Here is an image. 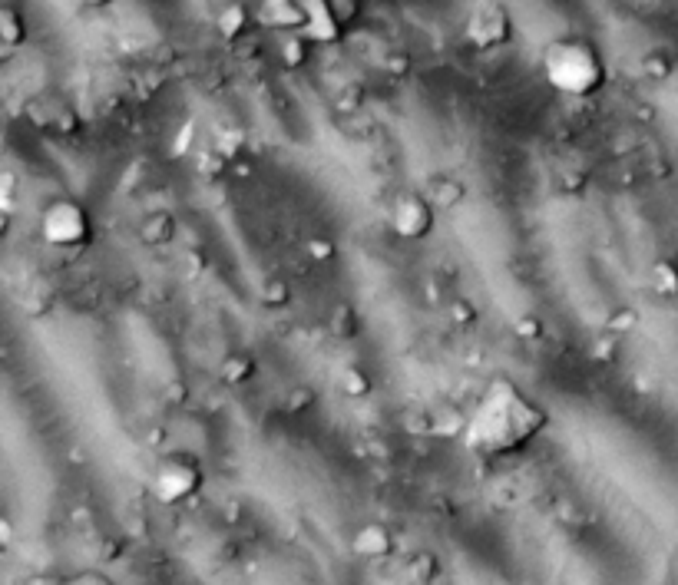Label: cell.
I'll return each mask as SVG.
<instances>
[{"label": "cell", "instance_id": "obj_21", "mask_svg": "<svg viewBox=\"0 0 678 585\" xmlns=\"http://www.w3.org/2000/svg\"><path fill=\"white\" fill-rule=\"evenodd\" d=\"M639 324V311L622 305V308H612L606 314V321H602V328H606V334H612V338H619V334H629L632 328Z\"/></svg>", "mask_w": 678, "mask_h": 585}, {"label": "cell", "instance_id": "obj_18", "mask_svg": "<svg viewBox=\"0 0 678 585\" xmlns=\"http://www.w3.org/2000/svg\"><path fill=\"white\" fill-rule=\"evenodd\" d=\"M649 285L655 295L662 298H678V265L672 258H659V262H652L649 268Z\"/></svg>", "mask_w": 678, "mask_h": 585}, {"label": "cell", "instance_id": "obj_29", "mask_svg": "<svg viewBox=\"0 0 678 585\" xmlns=\"http://www.w3.org/2000/svg\"><path fill=\"white\" fill-rule=\"evenodd\" d=\"M593 357H596V361H616V357H619V341L612 338V334H606V338H599V341L593 344Z\"/></svg>", "mask_w": 678, "mask_h": 585}, {"label": "cell", "instance_id": "obj_1", "mask_svg": "<svg viewBox=\"0 0 678 585\" xmlns=\"http://www.w3.org/2000/svg\"><path fill=\"white\" fill-rule=\"evenodd\" d=\"M550 427V410L510 377H493L464 420V447L480 460L513 457Z\"/></svg>", "mask_w": 678, "mask_h": 585}, {"label": "cell", "instance_id": "obj_30", "mask_svg": "<svg viewBox=\"0 0 678 585\" xmlns=\"http://www.w3.org/2000/svg\"><path fill=\"white\" fill-rule=\"evenodd\" d=\"M63 585H116L110 576H103V572H96V569H86V572H77L73 579H67Z\"/></svg>", "mask_w": 678, "mask_h": 585}, {"label": "cell", "instance_id": "obj_32", "mask_svg": "<svg viewBox=\"0 0 678 585\" xmlns=\"http://www.w3.org/2000/svg\"><path fill=\"white\" fill-rule=\"evenodd\" d=\"M14 533H17V529H14V519H10L7 513H0V552H4L10 543H14Z\"/></svg>", "mask_w": 678, "mask_h": 585}, {"label": "cell", "instance_id": "obj_3", "mask_svg": "<svg viewBox=\"0 0 678 585\" xmlns=\"http://www.w3.org/2000/svg\"><path fill=\"white\" fill-rule=\"evenodd\" d=\"M40 238L57 252H83L93 245V215L80 199L57 195L40 212Z\"/></svg>", "mask_w": 678, "mask_h": 585}, {"label": "cell", "instance_id": "obj_7", "mask_svg": "<svg viewBox=\"0 0 678 585\" xmlns=\"http://www.w3.org/2000/svg\"><path fill=\"white\" fill-rule=\"evenodd\" d=\"M444 576V566L430 549H411L391 562L394 585H437Z\"/></svg>", "mask_w": 678, "mask_h": 585}, {"label": "cell", "instance_id": "obj_17", "mask_svg": "<svg viewBox=\"0 0 678 585\" xmlns=\"http://www.w3.org/2000/svg\"><path fill=\"white\" fill-rule=\"evenodd\" d=\"M328 331L335 334L338 341H351V338H358V331H361V321H358V311H354L348 301H338L335 308H331V314H328Z\"/></svg>", "mask_w": 678, "mask_h": 585}, {"label": "cell", "instance_id": "obj_20", "mask_svg": "<svg viewBox=\"0 0 678 585\" xmlns=\"http://www.w3.org/2000/svg\"><path fill=\"white\" fill-rule=\"evenodd\" d=\"M672 70H675L672 53H665V50H649V53L642 57V77H645V80L665 83V80L672 77Z\"/></svg>", "mask_w": 678, "mask_h": 585}, {"label": "cell", "instance_id": "obj_26", "mask_svg": "<svg viewBox=\"0 0 678 585\" xmlns=\"http://www.w3.org/2000/svg\"><path fill=\"white\" fill-rule=\"evenodd\" d=\"M305 252L311 255V262H318V265H328V262H335V255H338V245L331 242V238H325V235H315V238H308Z\"/></svg>", "mask_w": 678, "mask_h": 585}, {"label": "cell", "instance_id": "obj_25", "mask_svg": "<svg viewBox=\"0 0 678 585\" xmlns=\"http://www.w3.org/2000/svg\"><path fill=\"white\" fill-rule=\"evenodd\" d=\"M447 314H450V321H454L457 328H473V324H477V318H480L477 305H473V301H467V298H454V301H450Z\"/></svg>", "mask_w": 678, "mask_h": 585}, {"label": "cell", "instance_id": "obj_4", "mask_svg": "<svg viewBox=\"0 0 678 585\" xmlns=\"http://www.w3.org/2000/svg\"><path fill=\"white\" fill-rule=\"evenodd\" d=\"M206 483V470L196 453L189 450H172L163 453L153 467V480H149V490H153V500L163 506H179L189 503L192 496L202 490Z\"/></svg>", "mask_w": 678, "mask_h": 585}, {"label": "cell", "instance_id": "obj_16", "mask_svg": "<svg viewBox=\"0 0 678 585\" xmlns=\"http://www.w3.org/2000/svg\"><path fill=\"white\" fill-rule=\"evenodd\" d=\"M27 43V20L14 4H0V47L14 50Z\"/></svg>", "mask_w": 678, "mask_h": 585}, {"label": "cell", "instance_id": "obj_24", "mask_svg": "<svg viewBox=\"0 0 678 585\" xmlns=\"http://www.w3.org/2000/svg\"><path fill=\"white\" fill-rule=\"evenodd\" d=\"M308 47H311V43L301 37V34H285V40H282V60H285V67H301V63H305V57H308Z\"/></svg>", "mask_w": 678, "mask_h": 585}, {"label": "cell", "instance_id": "obj_27", "mask_svg": "<svg viewBox=\"0 0 678 585\" xmlns=\"http://www.w3.org/2000/svg\"><path fill=\"white\" fill-rule=\"evenodd\" d=\"M315 400H318V394H315L311 387H295V390H288V397H285V414H305V410L315 407Z\"/></svg>", "mask_w": 678, "mask_h": 585}, {"label": "cell", "instance_id": "obj_23", "mask_svg": "<svg viewBox=\"0 0 678 585\" xmlns=\"http://www.w3.org/2000/svg\"><path fill=\"white\" fill-rule=\"evenodd\" d=\"M20 202V179L10 169L0 172V215H10Z\"/></svg>", "mask_w": 678, "mask_h": 585}, {"label": "cell", "instance_id": "obj_14", "mask_svg": "<svg viewBox=\"0 0 678 585\" xmlns=\"http://www.w3.org/2000/svg\"><path fill=\"white\" fill-rule=\"evenodd\" d=\"M255 17L245 4H225L219 14H215V30H219L222 40H242L252 30Z\"/></svg>", "mask_w": 678, "mask_h": 585}, {"label": "cell", "instance_id": "obj_8", "mask_svg": "<svg viewBox=\"0 0 678 585\" xmlns=\"http://www.w3.org/2000/svg\"><path fill=\"white\" fill-rule=\"evenodd\" d=\"M301 10H305V27H301V37L308 43H341L344 37V24L335 14V4L331 0H298Z\"/></svg>", "mask_w": 678, "mask_h": 585}, {"label": "cell", "instance_id": "obj_19", "mask_svg": "<svg viewBox=\"0 0 678 585\" xmlns=\"http://www.w3.org/2000/svg\"><path fill=\"white\" fill-rule=\"evenodd\" d=\"M258 301H262L265 308H285L288 301H292V285H288L282 275H268L262 281V288H258Z\"/></svg>", "mask_w": 678, "mask_h": 585}, {"label": "cell", "instance_id": "obj_6", "mask_svg": "<svg viewBox=\"0 0 678 585\" xmlns=\"http://www.w3.org/2000/svg\"><path fill=\"white\" fill-rule=\"evenodd\" d=\"M391 232L401 242H424L437 225V209L427 202L421 189H401L391 199V215H387Z\"/></svg>", "mask_w": 678, "mask_h": 585}, {"label": "cell", "instance_id": "obj_31", "mask_svg": "<svg viewBox=\"0 0 678 585\" xmlns=\"http://www.w3.org/2000/svg\"><path fill=\"white\" fill-rule=\"evenodd\" d=\"M335 4V14H338V20L341 24H348V20H354L358 17V7H361V0H331Z\"/></svg>", "mask_w": 678, "mask_h": 585}, {"label": "cell", "instance_id": "obj_9", "mask_svg": "<svg viewBox=\"0 0 678 585\" xmlns=\"http://www.w3.org/2000/svg\"><path fill=\"white\" fill-rule=\"evenodd\" d=\"M252 17L258 27L278 30V34H301V27H305V10L298 0H258Z\"/></svg>", "mask_w": 678, "mask_h": 585}, {"label": "cell", "instance_id": "obj_2", "mask_svg": "<svg viewBox=\"0 0 678 585\" xmlns=\"http://www.w3.org/2000/svg\"><path fill=\"white\" fill-rule=\"evenodd\" d=\"M540 70L556 93L573 96V100L596 96L602 86L609 83L606 57H602V50L583 34H566L546 43L540 53Z\"/></svg>", "mask_w": 678, "mask_h": 585}, {"label": "cell", "instance_id": "obj_5", "mask_svg": "<svg viewBox=\"0 0 678 585\" xmlns=\"http://www.w3.org/2000/svg\"><path fill=\"white\" fill-rule=\"evenodd\" d=\"M513 34H516V24H513L510 7L503 4V0H480V4L470 10L464 37L477 53L503 50L513 40Z\"/></svg>", "mask_w": 678, "mask_h": 585}, {"label": "cell", "instance_id": "obj_13", "mask_svg": "<svg viewBox=\"0 0 678 585\" xmlns=\"http://www.w3.org/2000/svg\"><path fill=\"white\" fill-rule=\"evenodd\" d=\"M176 232H179V225H176V219H172L169 212H149V215H143V222H139V229H136L139 242L153 245V248H163L169 242H176Z\"/></svg>", "mask_w": 678, "mask_h": 585}, {"label": "cell", "instance_id": "obj_11", "mask_svg": "<svg viewBox=\"0 0 678 585\" xmlns=\"http://www.w3.org/2000/svg\"><path fill=\"white\" fill-rule=\"evenodd\" d=\"M424 195H427V202L434 205V209L450 212V209H460V205L467 202V186L460 179H454V176H434L427 182Z\"/></svg>", "mask_w": 678, "mask_h": 585}, {"label": "cell", "instance_id": "obj_28", "mask_svg": "<svg viewBox=\"0 0 678 585\" xmlns=\"http://www.w3.org/2000/svg\"><path fill=\"white\" fill-rule=\"evenodd\" d=\"M513 331L520 334L523 341H540L543 338V321L536 318V314H520L513 324Z\"/></svg>", "mask_w": 678, "mask_h": 585}, {"label": "cell", "instance_id": "obj_12", "mask_svg": "<svg viewBox=\"0 0 678 585\" xmlns=\"http://www.w3.org/2000/svg\"><path fill=\"white\" fill-rule=\"evenodd\" d=\"M371 371L364 364H341L335 371V390L344 400H364L371 394Z\"/></svg>", "mask_w": 678, "mask_h": 585}, {"label": "cell", "instance_id": "obj_33", "mask_svg": "<svg viewBox=\"0 0 678 585\" xmlns=\"http://www.w3.org/2000/svg\"><path fill=\"white\" fill-rule=\"evenodd\" d=\"M83 4H86V7H93V10H100V7H110L113 0H83Z\"/></svg>", "mask_w": 678, "mask_h": 585}, {"label": "cell", "instance_id": "obj_22", "mask_svg": "<svg viewBox=\"0 0 678 585\" xmlns=\"http://www.w3.org/2000/svg\"><path fill=\"white\" fill-rule=\"evenodd\" d=\"M43 126H47L50 133H57V136H73V133L80 129V119H77V113L70 110V106H63V103H60L57 110L50 113V119H47Z\"/></svg>", "mask_w": 678, "mask_h": 585}, {"label": "cell", "instance_id": "obj_10", "mask_svg": "<svg viewBox=\"0 0 678 585\" xmlns=\"http://www.w3.org/2000/svg\"><path fill=\"white\" fill-rule=\"evenodd\" d=\"M394 549H397V539L384 523H364V526H358V533L351 539V552L358 559L381 562V559H391Z\"/></svg>", "mask_w": 678, "mask_h": 585}, {"label": "cell", "instance_id": "obj_15", "mask_svg": "<svg viewBox=\"0 0 678 585\" xmlns=\"http://www.w3.org/2000/svg\"><path fill=\"white\" fill-rule=\"evenodd\" d=\"M255 374H258L255 357H252V354H245V351H232V354L219 364V381H222V384H229V387L249 384Z\"/></svg>", "mask_w": 678, "mask_h": 585}]
</instances>
